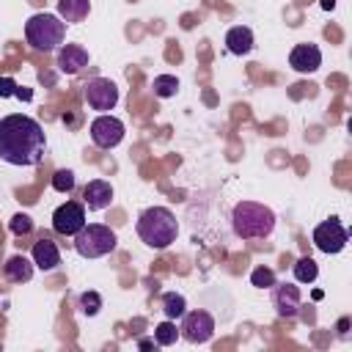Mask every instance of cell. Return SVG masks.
Returning <instances> with one entry per match:
<instances>
[{
  "label": "cell",
  "mask_w": 352,
  "mask_h": 352,
  "mask_svg": "<svg viewBox=\"0 0 352 352\" xmlns=\"http://www.w3.org/2000/svg\"><path fill=\"white\" fill-rule=\"evenodd\" d=\"M226 47H228V52H234V55H248V52L253 50V30L245 28V25L231 28V30L226 33Z\"/></svg>",
  "instance_id": "obj_16"
},
{
  "label": "cell",
  "mask_w": 352,
  "mask_h": 352,
  "mask_svg": "<svg viewBox=\"0 0 352 352\" xmlns=\"http://www.w3.org/2000/svg\"><path fill=\"white\" fill-rule=\"evenodd\" d=\"M272 302L278 308L280 316H294L297 308H300V289L292 286V283H275V292H272Z\"/></svg>",
  "instance_id": "obj_15"
},
{
  "label": "cell",
  "mask_w": 352,
  "mask_h": 352,
  "mask_svg": "<svg viewBox=\"0 0 352 352\" xmlns=\"http://www.w3.org/2000/svg\"><path fill=\"white\" fill-rule=\"evenodd\" d=\"M85 102H88V107H94V110H113L116 107V102H118V88H116V82L113 80H107V77H94V80H88L85 82Z\"/></svg>",
  "instance_id": "obj_10"
},
{
  "label": "cell",
  "mask_w": 352,
  "mask_h": 352,
  "mask_svg": "<svg viewBox=\"0 0 352 352\" xmlns=\"http://www.w3.org/2000/svg\"><path fill=\"white\" fill-rule=\"evenodd\" d=\"M88 132H91L94 146H99V148H116L124 140V124L116 116H107V113H102L99 118H94L91 126H88Z\"/></svg>",
  "instance_id": "obj_6"
},
{
  "label": "cell",
  "mask_w": 352,
  "mask_h": 352,
  "mask_svg": "<svg viewBox=\"0 0 352 352\" xmlns=\"http://www.w3.org/2000/svg\"><path fill=\"white\" fill-rule=\"evenodd\" d=\"M110 201H113V187H110V182L94 179V182L85 184V190H82V206H88L91 212H102V209L110 206Z\"/></svg>",
  "instance_id": "obj_12"
},
{
  "label": "cell",
  "mask_w": 352,
  "mask_h": 352,
  "mask_svg": "<svg viewBox=\"0 0 352 352\" xmlns=\"http://www.w3.org/2000/svg\"><path fill=\"white\" fill-rule=\"evenodd\" d=\"M91 11V0H58V16L66 25H77L88 16Z\"/></svg>",
  "instance_id": "obj_18"
},
{
  "label": "cell",
  "mask_w": 352,
  "mask_h": 352,
  "mask_svg": "<svg viewBox=\"0 0 352 352\" xmlns=\"http://www.w3.org/2000/svg\"><path fill=\"white\" fill-rule=\"evenodd\" d=\"M11 231H14L16 236L30 234V231H33V220H30L28 214H14V217H11Z\"/></svg>",
  "instance_id": "obj_26"
},
{
  "label": "cell",
  "mask_w": 352,
  "mask_h": 352,
  "mask_svg": "<svg viewBox=\"0 0 352 352\" xmlns=\"http://www.w3.org/2000/svg\"><path fill=\"white\" fill-rule=\"evenodd\" d=\"M231 226L242 239H264L275 228V212L256 201H239L231 212Z\"/></svg>",
  "instance_id": "obj_3"
},
{
  "label": "cell",
  "mask_w": 352,
  "mask_h": 352,
  "mask_svg": "<svg viewBox=\"0 0 352 352\" xmlns=\"http://www.w3.org/2000/svg\"><path fill=\"white\" fill-rule=\"evenodd\" d=\"M184 308H187V302H184V297L182 294H176V292H168V294H162V311H165V316L168 319H179V316H184Z\"/></svg>",
  "instance_id": "obj_20"
},
{
  "label": "cell",
  "mask_w": 352,
  "mask_h": 352,
  "mask_svg": "<svg viewBox=\"0 0 352 352\" xmlns=\"http://www.w3.org/2000/svg\"><path fill=\"white\" fill-rule=\"evenodd\" d=\"M88 66V52L80 44H63L58 50V69L63 74H77Z\"/></svg>",
  "instance_id": "obj_13"
},
{
  "label": "cell",
  "mask_w": 352,
  "mask_h": 352,
  "mask_svg": "<svg viewBox=\"0 0 352 352\" xmlns=\"http://www.w3.org/2000/svg\"><path fill=\"white\" fill-rule=\"evenodd\" d=\"M289 66L300 74H311L322 66V50L316 44H297L289 52Z\"/></svg>",
  "instance_id": "obj_11"
},
{
  "label": "cell",
  "mask_w": 352,
  "mask_h": 352,
  "mask_svg": "<svg viewBox=\"0 0 352 352\" xmlns=\"http://www.w3.org/2000/svg\"><path fill=\"white\" fill-rule=\"evenodd\" d=\"M316 275H319V267L311 256H302V258L294 261V280L297 283H314Z\"/></svg>",
  "instance_id": "obj_19"
},
{
  "label": "cell",
  "mask_w": 352,
  "mask_h": 352,
  "mask_svg": "<svg viewBox=\"0 0 352 352\" xmlns=\"http://www.w3.org/2000/svg\"><path fill=\"white\" fill-rule=\"evenodd\" d=\"M333 6H336V0H322V8H327V11H330Z\"/></svg>",
  "instance_id": "obj_27"
},
{
  "label": "cell",
  "mask_w": 352,
  "mask_h": 352,
  "mask_svg": "<svg viewBox=\"0 0 352 352\" xmlns=\"http://www.w3.org/2000/svg\"><path fill=\"white\" fill-rule=\"evenodd\" d=\"M250 283L258 286V289H272L275 286V272L270 267H256L250 272Z\"/></svg>",
  "instance_id": "obj_23"
},
{
  "label": "cell",
  "mask_w": 352,
  "mask_h": 352,
  "mask_svg": "<svg viewBox=\"0 0 352 352\" xmlns=\"http://www.w3.org/2000/svg\"><path fill=\"white\" fill-rule=\"evenodd\" d=\"M176 88H179V80H176L173 74H160V77H154V94H157L160 99L173 96Z\"/></svg>",
  "instance_id": "obj_22"
},
{
  "label": "cell",
  "mask_w": 352,
  "mask_h": 352,
  "mask_svg": "<svg viewBox=\"0 0 352 352\" xmlns=\"http://www.w3.org/2000/svg\"><path fill=\"white\" fill-rule=\"evenodd\" d=\"M135 228H138V236L154 250L168 248L170 242H176V234H179V223H176V217H173V212L168 206L143 209L138 223H135Z\"/></svg>",
  "instance_id": "obj_2"
},
{
  "label": "cell",
  "mask_w": 352,
  "mask_h": 352,
  "mask_svg": "<svg viewBox=\"0 0 352 352\" xmlns=\"http://www.w3.org/2000/svg\"><path fill=\"white\" fill-rule=\"evenodd\" d=\"M3 272L11 283H28L33 278V261L25 256H11V258H6Z\"/></svg>",
  "instance_id": "obj_17"
},
{
  "label": "cell",
  "mask_w": 352,
  "mask_h": 352,
  "mask_svg": "<svg viewBox=\"0 0 352 352\" xmlns=\"http://www.w3.org/2000/svg\"><path fill=\"white\" fill-rule=\"evenodd\" d=\"M179 336H184L190 344H206L214 336V319L209 311H184Z\"/></svg>",
  "instance_id": "obj_8"
},
{
  "label": "cell",
  "mask_w": 352,
  "mask_h": 352,
  "mask_svg": "<svg viewBox=\"0 0 352 352\" xmlns=\"http://www.w3.org/2000/svg\"><path fill=\"white\" fill-rule=\"evenodd\" d=\"M176 338H179V327H176L173 319H165L154 327V341L160 346H170V344H176Z\"/></svg>",
  "instance_id": "obj_21"
},
{
  "label": "cell",
  "mask_w": 352,
  "mask_h": 352,
  "mask_svg": "<svg viewBox=\"0 0 352 352\" xmlns=\"http://www.w3.org/2000/svg\"><path fill=\"white\" fill-rule=\"evenodd\" d=\"M25 38L33 50L50 52L63 44L66 38V22L58 14H33L25 22Z\"/></svg>",
  "instance_id": "obj_4"
},
{
  "label": "cell",
  "mask_w": 352,
  "mask_h": 352,
  "mask_svg": "<svg viewBox=\"0 0 352 352\" xmlns=\"http://www.w3.org/2000/svg\"><path fill=\"white\" fill-rule=\"evenodd\" d=\"M52 187L58 190V192H72L74 190V173L72 170H55V176H52Z\"/></svg>",
  "instance_id": "obj_24"
},
{
  "label": "cell",
  "mask_w": 352,
  "mask_h": 352,
  "mask_svg": "<svg viewBox=\"0 0 352 352\" xmlns=\"http://www.w3.org/2000/svg\"><path fill=\"white\" fill-rule=\"evenodd\" d=\"M80 308H82V314H88V316L99 314V308H102V297H99L96 292H82V294H80Z\"/></svg>",
  "instance_id": "obj_25"
},
{
  "label": "cell",
  "mask_w": 352,
  "mask_h": 352,
  "mask_svg": "<svg viewBox=\"0 0 352 352\" xmlns=\"http://www.w3.org/2000/svg\"><path fill=\"white\" fill-rule=\"evenodd\" d=\"M346 239H349V234L338 223V217H330V220H324L314 228V245L322 253H341L346 248Z\"/></svg>",
  "instance_id": "obj_7"
},
{
  "label": "cell",
  "mask_w": 352,
  "mask_h": 352,
  "mask_svg": "<svg viewBox=\"0 0 352 352\" xmlns=\"http://www.w3.org/2000/svg\"><path fill=\"white\" fill-rule=\"evenodd\" d=\"M116 231L104 223H85L77 234H74V250L82 258H99L116 250Z\"/></svg>",
  "instance_id": "obj_5"
},
{
  "label": "cell",
  "mask_w": 352,
  "mask_h": 352,
  "mask_svg": "<svg viewBox=\"0 0 352 352\" xmlns=\"http://www.w3.org/2000/svg\"><path fill=\"white\" fill-rule=\"evenodd\" d=\"M85 226V206L77 201H66L52 212V228L55 234L63 236H74L80 228Z\"/></svg>",
  "instance_id": "obj_9"
},
{
  "label": "cell",
  "mask_w": 352,
  "mask_h": 352,
  "mask_svg": "<svg viewBox=\"0 0 352 352\" xmlns=\"http://www.w3.org/2000/svg\"><path fill=\"white\" fill-rule=\"evenodd\" d=\"M47 138L36 118L25 113H14L0 118V160L8 165L30 168L44 160Z\"/></svg>",
  "instance_id": "obj_1"
},
{
  "label": "cell",
  "mask_w": 352,
  "mask_h": 352,
  "mask_svg": "<svg viewBox=\"0 0 352 352\" xmlns=\"http://www.w3.org/2000/svg\"><path fill=\"white\" fill-rule=\"evenodd\" d=\"M33 264L38 270H44V272H50V270H55L60 264V250H58V245L50 236H41L33 245Z\"/></svg>",
  "instance_id": "obj_14"
}]
</instances>
